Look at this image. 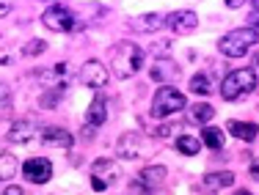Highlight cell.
Wrapping results in <instances>:
<instances>
[{
    "mask_svg": "<svg viewBox=\"0 0 259 195\" xmlns=\"http://www.w3.org/2000/svg\"><path fill=\"white\" fill-rule=\"evenodd\" d=\"M110 75H116L119 80H127V77L138 75L141 66H144V50H141L135 41H116L113 47H110Z\"/></svg>",
    "mask_w": 259,
    "mask_h": 195,
    "instance_id": "obj_1",
    "label": "cell"
},
{
    "mask_svg": "<svg viewBox=\"0 0 259 195\" xmlns=\"http://www.w3.org/2000/svg\"><path fill=\"white\" fill-rule=\"evenodd\" d=\"M254 88H256V72L254 69H234L221 83V96L226 102H234V99L248 96Z\"/></svg>",
    "mask_w": 259,
    "mask_h": 195,
    "instance_id": "obj_2",
    "label": "cell"
},
{
    "mask_svg": "<svg viewBox=\"0 0 259 195\" xmlns=\"http://www.w3.org/2000/svg\"><path fill=\"white\" fill-rule=\"evenodd\" d=\"M41 25L47 30H55V33H75V30H80V20L69 6L53 3L41 11Z\"/></svg>",
    "mask_w": 259,
    "mask_h": 195,
    "instance_id": "obj_3",
    "label": "cell"
},
{
    "mask_svg": "<svg viewBox=\"0 0 259 195\" xmlns=\"http://www.w3.org/2000/svg\"><path fill=\"white\" fill-rule=\"evenodd\" d=\"M259 41V33L254 28H237V30H229L224 39H218V52H224L226 58H240L251 50Z\"/></svg>",
    "mask_w": 259,
    "mask_h": 195,
    "instance_id": "obj_4",
    "label": "cell"
},
{
    "mask_svg": "<svg viewBox=\"0 0 259 195\" xmlns=\"http://www.w3.org/2000/svg\"><path fill=\"white\" fill-rule=\"evenodd\" d=\"M185 107H188V99L174 85H160L157 94L152 96V118H165V115H174Z\"/></svg>",
    "mask_w": 259,
    "mask_h": 195,
    "instance_id": "obj_5",
    "label": "cell"
},
{
    "mask_svg": "<svg viewBox=\"0 0 259 195\" xmlns=\"http://www.w3.org/2000/svg\"><path fill=\"white\" fill-rule=\"evenodd\" d=\"M119 179H121V168L116 165L113 160H108V157L94 160V165H91V187H94L97 192L108 190V187L116 184Z\"/></svg>",
    "mask_w": 259,
    "mask_h": 195,
    "instance_id": "obj_6",
    "label": "cell"
},
{
    "mask_svg": "<svg viewBox=\"0 0 259 195\" xmlns=\"http://www.w3.org/2000/svg\"><path fill=\"white\" fill-rule=\"evenodd\" d=\"M22 176L33 184H47L53 179V162L47 157H30L22 162Z\"/></svg>",
    "mask_w": 259,
    "mask_h": 195,
    "instance_id": "obj_7",
    "label": "cell"
},
{
    "mask_svg": "<svg viewBox=\"0 0 259 195\" xmlns=\"http://www.w3.org/2000/svg\"><path fill=\"white\" fill-rule=\"evenodd\" d=\"M80 83L89 85V88H102L108 85V66L102 60H85L80 66Z\"/></svg>",
    "mask_w": 259,
    "mask_h": 195,
    "instance_id": "obj_8",
    "label": "cell"
},
{
    "mask_svg": "<svg viewBox=\"0 0 259 195\" xmlns=\"http://www.w3.org/2000/svg\"><path fill=\"white\" fill-rule=\"evenodd\" d=\"M39 132V124H36L33 118H17L14 124L9 126V135H6V140L9 143H20V146H25L33 140V135Z\"/></svg>",
    "mask_w": 259,
    "mask_h": 195,
    "instance_id": "obj_9",
    "label": "cell"
},
{
    "mask_svg": "<svg viewBox=\"0 0 259 195\" xmlns=\"http://www.w3.org/2000/svg\"><path fill=\"white\" fill-rule=\"evenodd\" d=\"M163 22L174 30V33H190V30H196V25H199V17L190 9H180V11H171Z\"/></svg>",
    "mask_w": 259,
    "mask_h": 195,
    "instance_id": "obj_10",
    "label": "cell"
},
{
    "mask_svg": "<svg viewBox=\"0 0 259 195\" xmlns=\"http://www.w3.org/2000/svg\"><path fill=\"white\" fill-rule=\"evenodd\" d=\"M144 138L138 135V132H124V135L119 138V143H116V151H119V157H124V160H138L141 154H144Z\"/></svg>",
    "mask_w": 259,
    "mask_h": 195,
    "instance_id": "obj_11",
    "label": "cell"
},
{
    "mask_svg": "<svg viewBox=\"0 0 259 195\" xmlns=\"http://www.w3.org/2000/svg\"><path fill=\"white\" fill-rule=\"evenodd\" d=\"M72 135L66 129H61V126H45L41 129V146H47V149H58V151H66L72 149Z\"/></svg>",
    "mask_w": 259,
    "mask_h": 195,
    "instance_id": "obj_12",
    "label": "cell"
},
{
    "mask_svg": "<svg viewBox=\"0 0 259 195\" xmlns=\"http://www.w3.org/2000/svg\"><path fill=\"white\" fill-rule=\"evenodd\" d=\"M105 121H108V99L100 94L91 99L89 110H85V124L91 126V129H97V126H102Z\"/></svg>",
    "mask_w": 259,
    "mask_h": 195,
    "instance_id": "obj_13",
    "label": "cell"
},
{
    "mask_svg": "<svg viewBox=\"0 0 259 195\" xmlns=\"http://www.w3.org/2000/svg\"><path fill=\"white\" fill-rule=\"evenodd\" d=\"M177 75H180V66H177L171 58H155V63H152V69H149V77L157 80V83L177 80Z\"/></svg>",
    "mask_w": 259,
    "mask_h": 195,
    "instance_id": "obj_14",
    "label": "cell"
},
{
    "mask_svg": "<svg viewBox=\"0 0 259 195\" xmlns=\"http://www.w3.org/2000/svg\"><path fill=\"white\" fill-rule=\"evenodd\" d=\"M229 132L237 140L251 143V140H256V135H259V124H254V121H229Z\"/></svg>",
    "mask_w": 259,
    "mask_h": 195,
    "instance_id": "obj_15",
    "label": "cell"
},
{
    "mask_svg": "<svg viewBox=\"0 0 259 195\" xmlns=\"http://www.w3.org/2000/svg\"><path fill=\"white\" fill-rule=\"evenodd\" d=\"M165 176H168V170H165L163 165H146L144 170H141V184H146L152 190V187L163 184Z\"/></svg>",
    "mask_w": 259,
    "mask_h": 195,
    "instance_id": "obj_16",
    "label": "cell"
},
{
    "mask_svg": "<svg viewBox=\"0 0 259 195\" xmlns=\"http://www.w3.org/2000/svg\"><path fill=\"white\" fill-rule=\"evenodd\" d=\"M234 184V173L232 170H218V173H207L204 176V187L207 190H221V187Z\"/></svg>",
    "mask_w": 259,
    "mask_h": 195,
    "instance_id": "obj_17",
    "label": "cell"
},
{
    "mask_svg": "<svg viewBox=\"0 0 259 195\" xmlns=\"http://www.w3.org/2000/svg\"><path fill=\"white\" fill-rule=\"evenodd\" d=\"M201 146H207V149H212V151L224 149V132H221L218 126H204V132H201Z\"/></svg>",
    "mask_w": 259,
    "mask_h": 195,
    "instance_id": "obj_18",
    "label": "cell"
},
{
    "mask_svg": "<svg viewBox=\"0 0 259 195\" xmlns=\"http://www.w3.org/2000/svg\"><path fill=\"white\" fill-rule=\"evenodd\" d=\"M174 146L182 151V154H188V157H196L201 151V138H193V135H180L174 140Z\"/></svg>",
    "mask_w": 259,
    "mask_h": 195,
    "instance_id": "obj_19",
    "label": "cell"
},
{
    "mask_svg": "<svg viewBox=\"0 0 259 195\" xmlns=\"http://www.w3.org/2000/svg\"><path fill=\"white\" fill-rule=\"evenodd\" d=\"M17 168H20L17 157L9 154V151H3V154H0V181H9L11 176L17 173Z\"/></svg>",
    "mask_w": 259,
    "mask_h": 195,
    "instance_id": "obj_20",
    "label": "cell"
},
{
    "mask_svg": "<svg viewBox=\"0 0 259 195\" xmlns=\"http://www.w3.org/2000/svg\"><path fill=\"white\" fill-rule=\"evenodd\" d=\"M212 118H215L212 105H204V102H199V105L190 107V121H193V124H209Z\"/></svg>",
    "mask_w": 259,
    "mask_h": 195,
    "instance_id": "obj_21",
    "label": "cell"
},
{
    "mask_svg": "<svg viewBox=\"0 0 259 195\" xmlns=\"http://www.w3.org/2000/svg\"><path fill=\"white\" fill-rule=\"evenodd\" d=\"M190 91L199 96H207L212 91V83H209V75H193L190 77Z\"/></svg>",
    "mask_w": 259,
    "mask_h": 195,
    "instance_id": "obj_22",
    "label": "cell"
},
{
    "mask_svg": "<svg viewBox=\"0 0 259 195\" xmlns=\"http://www.w3.org/2000/svg\"><path fill=\"white\" fill-rule=\"evenodd\" d=\"M45 50H47V41H41V39H30L28 44L22 47V55L36 58V55H45Z\"/></svg>",
    "mask_w": 259,
    "mask_h": 195,
    "instance_id": "obj_23",
    "label": "cell"
},
{
    "mask_svg": "<svg viewBox=\"0 0 259 195\" xmlns=\"http://www.w3.org/2000/svg\"><path fill=\"white\" fill-rule=\"evenodd\" d=\"M64 88H66V85H58V88L47 91L45 96H39V105H41V107H55V105L61 102V94H64Z\"/></svg>",
    "mask_w": 259,
    "mask_h": 195,
    "instance_id": "obj_24",
    "label": "cell"
},
{
    "mask_svg": "<svg viewBox=\"0 0 259 195\" xmlns=\"http://www.w3.org/2000/svg\"><path fill=\"white\" fill-rule=\"evenodd\" d=\"M160 22H163V17H160V14H144V17H138V20H135V25L144 28V30H155Z\"/></svg>",
    "mask_w": 259,
    "mask_h": 195,
    "instance_id": "obj_25",
    "label": "cell"
},
{
    "mask_svg": "<svg viewBox=\"0 0 259 195\" xmlns=\"http://www.w3.org/2000/svg\"><path fill=\"white\" fill-rule=\"evenodd\" d=\"M180 129H182V124H180V121H174V124L160 126V129H157V135H160V138H171V135H180Z\"/></svg>",
    "mask_w": 259,
    "mask_h": 195,
    "instance_id": "obj_26",
    "label": "cell"
},
{
    "mask_svg": "<svg viewBox=\"0 0 259 195\" xmlns=\"http://www.w3.org/2000/svg\"><path fill=\"white\" fill-rule=\"evenodd\" d=\"M168 47H171V41H168V39L155 41V44H152V52H155L157 58H165V50H168Z\"/></svg>",
    "mask_w": 259,
    "mask_h": 195,
    "instance_id": "obj_27",
    "label": "cell"
},
{
    "mask_svg": "<svg viewBox=\"0 0 259 195\" xmlns=\"http://www.w3.org/2000/svg\"><path fill=\"white\" fill-rule=\"evenodd\" d=\"M248 22H251V28L259 33V3H254V11L248 14Z\"/></svg>",
    "mask_w": 259,
    "mask_h": 195,
    "instance_id": "obj_28",
    "label": "cell"
},
{
    "mask_svg": "<svg viewBox=\"0 0 259 195\" xmlns=\"http://www.w3.org/2000/svg\"><path fill=\"white\" fill-rule=\"evenodd\" d=\"M0 115H11V96H0Z\"/></svg>",
    "mask_w": 259,
    "mask_h": 195,
    "instance_id": "obj_29",
    "label": "cell"
},
{
    "mask_svg": "<svg viewBox=\"0 0 259 195\" xmlns=\"http://www.w3.org/2000/svg\"><path fill=\"white\" fill-rule=\"evenodd\" d=\"M3 195H25V190H22V187H17V184H9L3 190Z\"/></svg>",
    "mask_w": 259,
    "mask_h": 195,
    "instance_id": "obj_30",
    "label": "cell"
},
{
    "mask_svg": "<svg viewBox=\"0 0 259 195\" xmlns=\"http://www.w3.org/2000/svg\"><path fill=\"white\" fill-rule=\"evenodd\" d=\"M11 9H14V3H9V0H0V17H6Z\"/></svg>",
    "mask_w": 259,
    "mask_h": 195,
    "instance_id": "obj_31",
    "label": "cell"
},
{
    "mask_svg": "<svg viewBox=\"0 0 259 195\" xmlns=\"http://www.w3.org/2000/svg\"><path fill=\"white\" fill-rule=\"evenodd\" d=\"M251 173H254L256 179H259V162H254V165H251Z\"/></svg>",
    "mask_w": 259,
    "mask_h": 195,
    "instance_id": "obj_32",
    "label": "cell"
},
{
    "mask_svg": "<svg viewBox=\"0 0 259 195\" xmlns=\"http://www.w3.org/2000/svg\"><path fill=\"white\" fill-rule=\"evenodd\" d=\"M0 96H9V88H6L3 83H0Z\"/></svg>",
    "mask_w": 259,
    "mask_h": 195,
    "instance_id": "obj_33",
    "label": "cell"
},
{
    "mask_svg": "<svg viewBox=\"0 0 259 195\" xmlns=\"http://www.w3.org/2000/svg\"><path fill=\"white\" fill-rule=\"evenodd\" d=\"M254 69L259 72V52H256V55H254Z\"/></svg>",
    "mask_w": 259,
    "mask_h": 195,
    "instance_id": "obj_34",
    "label": "cell"
},
{
    "mask_svg": "<svg viewBox=\"0 0 259 195\" xmlns=\"http://www.w3.org/2000/svg\"><path fill=\"white\" fill-rule=\"evenodd\" d=\"M232 195H251L248 190H237V192H232Z\"/></svg>",
    "mask_w": 259,
    "mask_h": 195,
    "instance_id": "obj_35",
    "label": "cell"
}]
</instances>
